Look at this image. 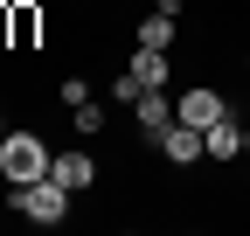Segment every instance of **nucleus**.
Segmentation results:
<instances>
[{"label":"nucleus","instance_id":"9d476101","mask_svg":"<svg viewBox=\"0 0 250 236\" xmlns=\"http://www.w3.org/2000/svg\"><path fill=\"white\" fill-rule=\"evenodd\" d=\"M70 125H77V139H98V132H104V104H77Z\"/></svg>","mask_w":250,"mask_h":236},{"label":"nucleus","instance_id":"4468645a","mask_svg":"<svg viewBox=\"0 0 250 236\" xmlns=\"http://www.w3.org/2000/svg\"><path fill=\"white\" fill-rule=\"evenodd\" d=\"M0 139H7V111H0Z\"/></svg>","mask_w":250,"mask_h":236},{"label":"nucleus","instance_id":"9b49d317","mask_svg":"<svg viewBox=\"0 0 250 236\" xmlns=\"http://www.w3.org/2000/svg\"><path fill=\"white\" fill-rule=\"evenodd\" d=\"M139 91H146V83H139L132 70H118V77H111V98H118V104H139Z\"/></svg>","mask_w":250,"mask_h":236},{"label":"nucleus","instance_id":"f8f14e48","mask_svg":"<svg viewBox=\"0 0 250 236\" xmlns=\"http://www.w3.org/2000/svg\"><path fill=\"white\" fill-rule=\"evenodd\" d=\"M56 98L77 111V104H90V83H83V77H62V83H56Z\"/></svg>","mask_w":250,"mask_h":236},{"label":"nucleus","instance_id":"f03ea898","mask_svg":"<svg viewBox=\"0 0 250 236\" xmlns=\"http://www.w3.org/2000/svg\"><path fill=\"white\" fill-rule=\"evenodd\" d=\"M49 139L42 132H7V139H0V181H7V188H21V181H42V174H49Z\"/></svg>","mask_w":250,"mask_h":236},{"label":"nucleus","instance_id":"2eb2a0df","mask_svg":"<svg viewBox=\"0 0 250 236\" xmlns=\"http://www.w3.org/2000/svg\"><path fill=\"white\" fill-rule=\"evenodd\" d=\"M243 70H250V49H243Z\"/></svg>","mask_w":250,"mask_h":236},{"label":"nucleus","instance_id":"ddd939ff","mask_svg":"<svg viewBox=\"0 0 250 236\" xmlns=\"http://www.w3.org/2000/svg\"><path fill=\"white\" fill-rule=\"evenodd\" d=\"M153 7H160V14H174V21H181V7H188V0H153Z\"/></svg>","mask_w":250,"mask_h":236},{"label":"nucleus","instance_id":"f257e3e1","mask_svg":"<svg viewBox=\"0 0 250 236\" xmlns=\"http://www.w3.org/2000/svg\"><path fill=\"white\" fill-rule=\"evenodd\" d=\"M7 209H14V216H28L35 229H56V222H70V188H62L56 174H42V181L7 188Z\"/></svg>","mask_w":250,"mask_h":236},{"label":"nucleus","instance_id":"6e6552de","mask_svg":"<svg viewBox=\"0 0 250 236\" xmlns=\"http://www.w3.org/2000/svg\"><path fill=\"white\" fill-rule=\"evenodd\" d=\"M125 70H132V77L146 83V91H167V77H174L167 49H132V63H125Z\"/></svg>","mask_w":250,"mask_h":236},{"label":"nucleus","instance_id":"423d86ee","mask_svg":"<svg viewBox=\"0 0 250 236\" xmlns=\"http://www.w3.org/2000/svg\"><path fill=\"white\" fill-rule=\"evenodd\" d=\"M49 174H56V181L70 188V195H83V188H98V160H90L83 146H70V153H56V160H49Z\"/></svg>","mask_w":250,"mask_h":236},{"label":"nucleus","instance_id":"1a4fd4ad","mask_svg":"<svg viewBox=\"0 0 250 236\" xmlns=\"http://www.w3.org/2000/svg\"><path fill=\"white\" fill-rule=\"evenodd\" d=\"M174 28H181L174 14H160V7H153V14L139 21V49H174Z\"/></svg>","mask_w":250,"mask_h":236},{"label":"nucleus","instance_id":"39448f33","mask_svg":"<svg viewBox=\"0 0 250 236\" xmlns=\"http://www.w3.org/2000/svg\"><path fill=\"white\" fill-rule=\"evenodd\" d=\"M132 125H139V139L153 146V139L174 125V98H167V91H139V104H132Z\"/></svg>","mask_w":250,"mask_h":236},{"label":"nucleus","instance_id":"0eeeda50","mask_svg":"<svg viewBox=\"0 0 250 236\" xmlns=\"http://www.w3.org/2000/svg\"><path fill=\"white\" fill-rule=\"evenodd\" d=\"M7 21H14V49L21 56L42 42V7H35V0H7Z\"/></svg>","mask_w":250,"mask_h":236},{"label":"nucleus","instance_id":"7ed1b4c3","mask_svg":"<svg viewBox=\"0 0 250 236\" xmlns=\"http://www.w3.org/2000/svg\"><path fill=\"white\" fill-rule=\"evenodd\" d=\"M153 153H160L167 167H195V160H208V132H195V125H181V118H174V125L153 139Z\"/></svg>","mask_w":250,"mask_h":236},{"label":"nucleus","instance_id":"20e7f679","mask_svg":"<svg viewBox=\"0 0 250 236\" xmlns=\"http://www.w3.org/2000/svg\"><path fill=\"white\" fill-rule=\"evenodd\" d=\"M223 111H229V98H223V91H208V83H195V91H181V98H174V118H181V125H195V132H208Z\"/></svg>","mask_w":250,"mask_h":236}]
</instances>
